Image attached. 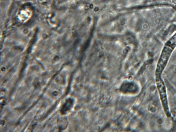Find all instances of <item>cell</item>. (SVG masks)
Segmentation results:
<instances>
[{
	"label": "cell",
	"mask_w": 176,
	"mask_h": 132,
	"mask_svg": "<svg viewBox=\"0 0 176 132\" xmlns=\"http://www.w3.org/2000/svg\"><path fill=\"white\" fill-rule=\"evenodd\" d=\"M176 47V33L165 44L159 59L156 72L162 73L167 64L171 53Z\"/></svg>",
	"instance_id": "1"
},
{
	"label": "cell",
	"mask_w": 176,
	"mask_h": 132,
	"mask_svg": "<svg viewBox=\"0 0 176 132\" xmlns=\"http://www.w3.org/2000/svg\"><path fill=\"white\" fill-rule=\"evenodd\" d=\"M156 82L159 92L161 101L164 108L165 111L168 117L170 116L169 112L168 102L167 98L166 88L164 82H163L161 76H156Z\"/></svg>",
	"instance_id": "2"
}]
</instances>
